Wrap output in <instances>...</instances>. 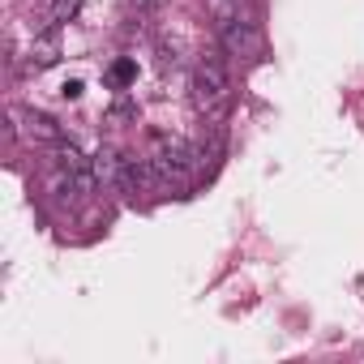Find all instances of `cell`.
Instances as JSON below:
<instances>
[{"label": "cell", "instance_id": "obj_9", "mask_svg": "<svg viewBox=\"0 0 364 364\" xmlns=\"http://www.w3.org/2000/svg\"><path fill=\"white\" fill-rule=\"evenodd\" d=\"M77 14H82V0H52V22H56V26L73 22Z\"/></svg>", "mask_w": 364, "mask_h": 364}, {"label": "cell", "instance_id": "obj_3", "mask_svg": "<svg viewBox=\"0 0 364 364\" xmlns=\"http://www.w3.org/2000/svg\"><path fill=\"white\" fill-rule=\"evenodd\" d=\"M56 167L60 171H69L77 185H82V193H90L95 185H99V176H95V159H86L73 141H56Z\"/></svg>", "mask_w": 364, "mask_h": 364}, {"label": "cell", "instance_id": "obj_6", "mask_svg": "<svg viewBox=\"0 0 364 364\" xmlns=\"http://www.w3.org/2000/svg\"><path fill=\"white\" fill-rule=\"evenodd\" d=\"M107 82H112L116 90H129V86L137 82V60H133V56H120V60H112V69H107Z\"/></svg>", "mask_w": 364, "mask_h": 364}, {"label": "cell", "instance_id": "obj_10", "mask_svg": "<svg viewBox=\"0 0 364 364\" xmlns=\"http://www.w3.org/2000/svg\"><path fill=\"white\" fill-rule=\"evenodd\" d=\"M112 120H129V116H137V107L129 103V99H120V103H112V112H107Z\"/></svg>", "mask_w": 364, "mask_h": 364}, {"label": "cell", "instance_id": "obj_5", "mask_svg": "<svg viewBox=\"0 0 364 364\" xmlns=\"http://www.w3.org/2000/svg\"><path fill=\"white\" fill-rule=\"evenodd\" d=\"M56 60H60V26H52V31L35 35L31 52H26V65H31V69H52Z\"/></svg>", "mask_w": 364, "mask_h": 364}, {"label": "cell", "instance_id": "obj_2", "mask_svg": "<svg viewBox=\"0 0 364 364\" xmlns=\"http://www.w3.org/2000/svg\"><path fill=\"white\" fill-rule=\"evenodd\" d=\"M219 39H223V52H228L232 60H257V56H262V31H257L253 22H245V18L219 26Z\"/></svg>", "mask_w": 364, "mask_h": 364}, {"label": "cell", "instance_id": "obj_1", "mask_svg": "<svg viewBox=\"0 0 364 364\" xmlns=\"http://www.w3.org/2000/svg\"><path fill=\"white\" fill-rule=\"evenodd\" d=\"M189 103L202 120L219 124L232 107V73H228V60L223 56H202L193 77H189Z\"/></svg>", "mask_w": 364, "mask_h": 364}, {"label": "cell", "instance_id": "obj_7", "mask_svg": "<svg viewBox=\"0 0 364 364\" xmlns=\"http://www.w3.org/2000/svg\"><path fill=\"white\" fill-rule=\"evenodd\" d=\"M95 176L103 180V185H116V176H120V154H116V150H99V154H95Z\"/></svg>", "mask_w": 364, "mask_h": 364}, {"label": "cell", "instance_id": "obj_8", "mask_svg": "<svg viewBox=\"0 0 364 364\" xmlns=\"http://www.w3.org/2000/svg\"><path fill=\"white\" fill-rule=\"evenodd\" d=\"M206 14H210L219 26H228V22L240 18V0H206Z\"/></svg>", "mask_w": 364, "mask_h": 364}, {"label": "cell", "instance_id": "obj_12", "mask_svg": "<svg viewBox=\"0 0 364 364\" xmlns=\"http://www.w3.org/2000/svg\"><path fill=\"white\" fill-rule=\"evenodd\" d=\"M163 0H133V9H159Z\"/></svg>", "mask_w": 364, "mask_h": 364}, {"label": "cell", "instance_id": "obj_4", "mask_svg": "<svg viewBox=\"0 0 364 364\" xmlns=\"http://www.w3.org/2000/svg\"><path fill=\"white\" fill-rule=\"evenodd\" d=\"M18 120H22V133L31 137V141H48V146H56V141H65V129L52 120V116H43V112H18Z\"/></svg>", "mask_w": 364, "mask_h": 364}, {"label": "cell", "instance_id": "obj_11", "mask_svg": "<svg viewBox=\"0 0 364 364\" xmlns=\"http://www.w3.org/2000/svg\"><path fill=\"white\" fill-rule=\"evenodd\" d=\"M82 90H86V86H82V82H77V77H73V82H65V86H60V95H65V99H82Z\"/></svg>", "mask_w": 364, "mask_h": 364}]
</instances>
